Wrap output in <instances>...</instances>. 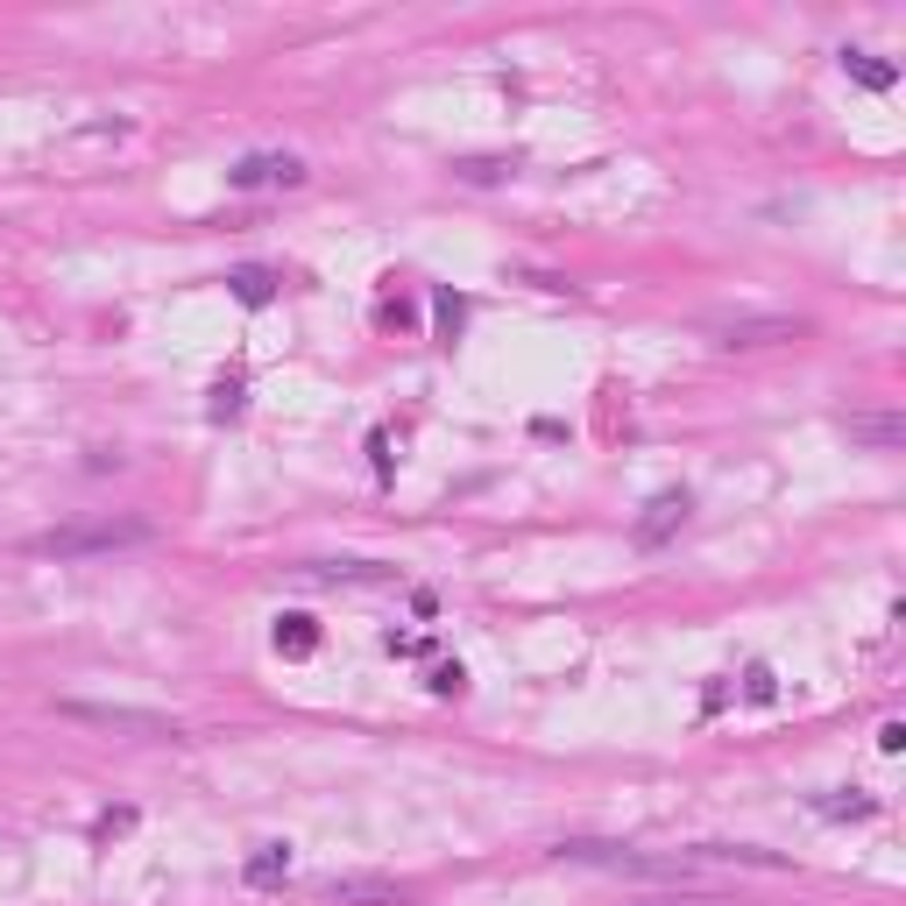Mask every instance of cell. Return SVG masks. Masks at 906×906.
<instances>
[{
    "label": "cell",
    "instance_id": "cell-1",
    "mask_svg": "<svg viewBox=\"0 0 906 906\" xmlns=\"http://www.w3.org/2000/svg\"><path fill=\"white\" fill-rule=\"evenodd\" d=\"M149 538V518H71L28 538V560H107Z\"/></svg>",
    "mask_w": 906,
    "mask_h": 906
},
{
    "label": "cell",
    "instance_id": "cell-2",
    "mask_svg": "<svg viewBox=\"0 0 906 906\" xmlns=\"http://www.w3.org/2000/svg\"><path fill=\"white\" fill-rule=\"evenodd\" d=\"M567 864H602L624 879H687L694 857H644V850H616V843H560Z\"/></svg>",
    "mask_w": 906,
    "mask_h": 906
},
{
    "label": "cell",
    "instance_id": "cell-3",
    "mask_svg": "<svg viewBox=\"0 0 906 906\" xmlns=\"http://www.w3.org/2000/svg\"><path fill=\"white\" fill-rule=\"evenodd\" d=\"M57 716L93 722V730H128V736H177L171 716H156V708H128V701H79V694H65Z\"/></svg>",
    "mask_w": 906,
    "mask_h": 906
},
{
    "label": "cell",
    "instance_id": "cell-4",
    "mask_svg": "<svg viewBox=\"0 0 906 906\" xmlns=\"http://www.w3.org/2000/svg\"><path fill=\"white\" fill-rule=\"evenodd\" d=\"M800 334H808L800 312H730V320H716L722 347H779V340H800Z\"/></svg>",
    "mask_w": 906,
    "mask_h": 906
},
{
    "label": "cell",
    "instance_id": "cell-5",
    "mask_svg": "<svg viewBox=\"0 0 906 906\" xmlns=\"http://www.w3.org/2000/svg\"><path fill=\"white\" fill-rule=\"evenodd\" d=\"M326 906H404L411 899V885L383 879V871H334V879L320 885Z\"/></svg>",
    "mask_w": 906,
    "mask_h": 906
},
{
    "label": "cell",
    "instance_id": "cell-6",
    "mask_svg": "<svg viewBox=\"0 0 906 906\" xmlns=\"http://www.w3.org/2000/svg\"><path fill=\"white\" fill-rule=\"evenodd\" d=\"M226 177H234L241 191H263V185H283V191H291V185H305V163H298L291 149H283V156H241Z\"/></svg>",
    "mask_w": 906,
    "mask_h": 906
},
{
    "label": "cell",
    "instance_id": "cell-7",
    "mask_svg": "<svg viewBox=\"0 0 906 906\" xmlns=\"http://www.w3.org/2000/svg\"><path fill=\"white\" fill-rule=\"evenodd\" d=\"M680 524H687V489L652 496V503H644V518H638V546H666Z\"/></svg>",
    "mask_w": 906,
    "mask_h": 906
},
{
    "label": "cell",
    "instance_id": "cell-8",
    "mask_svg": "<svg viewBox=\"0 0 906 906\" xmlns=\"http://www.w3.org/2000/svg\"><path fill=\"white\" fill-rule=\"evenodd\" d=\"M241 879H248L255 893H269V885H283V879H291V850H283V843H263V850L248 857V871H241Z\"/></svg>",
    "mask_w": 906,
    "mask_h": 906
},
{
    "label": "cell",
    "instance_id": "cell-9",
    "mask_svg": "<svg viewBox=\"0 0 906 906\" xmlns=\"http://www.w3.org/2000/svg\"><path fill=\"white\" fill-rule=\"evenodd\" d=\"M277 652H283V659H312V652H320V630H312V616H277Z\"/></svg>",
    "mask_w": 906,
    "mask_h": 906
},
{
    "label": "cell",
    "instance_id": "cell-10",
    "mask_svg": "<svg viewBox=\"0 0 906 906\" xmlns=\"http://www.w3.org/2000/svg\"><path fill=\"white\" fill-rule=\"evenodd\" d=\"M843 71H850V79H857V85H871V93H885V85H893V79H899V71H893V65H879V57H864V50H850V57H843Z\"/></svg>",
    "mask_w": 906,
    "mask_h": 906
},
{
    "label": "cell",
    "instance_id": "cell-11",
    "mask_svg": "<svg viewBox=\"0 0 906 906\" xmlns=\"http://www.w3.org/2000/svg\"><path fill=\"white\" fill-rule=\"evenodd\" d=\"M226 283H234L241 305H269V291H277V277H269V269H234Z\"/></svg>",
    "mask_w": 906,
    "mask_h": 906
},
{
    "label": "cell",
    "instance_id": "cell-12",
    "mask_svg": "<svg viewBox=\"0 0 906 906\" xmlns=\"http://www.w3.org/2000/svg\"><path fill=\"white\" fill-rule=\"evenodd\" d=\"M453 171H461L467 185H489V177H510V171H518V156H461Z\"/></svg>",
    "mask_w": 906,
    "mask_h": 906
},
{
    "label": "cell",
    "instance_id": "cell-13",
    "mask_svg": "<svg viewBox=\"0 0 906 906\" xmlns=\"http://www.w3.org/2000/svg\"><path fill=\"white\" fill-rule=\"evenodd\" d=\"M899 418H850V440H864V446H899Z\"/></svg>",
    "mask_w": 906,
    "mask_h": 906
},
{
    "label": "cell",
    "instance_id": "cell-14",
    "mask_svg": "<svg viewBox=\"0 0 906 906\" xmlns=\"http://www.w3.org/2000/svg\"><path fill=\"white\" fill-rule=\"evenodd\" d=\"M744 694H751V701H773L779 687H773V673H765V666H751V673H744Z\"/></svg>",
    "mask_w": 906,
    "mask_h": 906
},
{
    "label": "cell",
    "instance_id": "cell-15",
    "mask_svg": "<svg viewBox=\"0 0 906 906\" xmlns=\"http://www.w3.org/2000/svg\"><path fill=\"white\" fill-rule=\"evenodd\" d=\"M213 418H241V383H220V397H213Z\"/></svg>",
    "mask_w": 906,
    "mask_h": 906
},
{
    "label": "cell",
    "instance_id": "cell-16",
    "mask_svg": "<svg viewBox=\"0 0 906 906\" xmlns=\"http://www.w3.org/2000/svg\"><path fill=\"white\" fill-rule=\"evenodd\" d=\"M432 694H461V666H440V673H432Z\"/></svg>",
    "mask_w": 906,
    "mask_h": 906
},
{
    "label": "cell",
    "instance_id": "cell-17",
    "mask_svg": "<svg viewBox=\"0 0 906 906\" xmlns=\"http://www.w3.org/2000/svg\"><path fill=\"white\" fill-rule=\"evenodd\" d=\"M694 906H708V899H694Z\"/></svg>",
    "mask_w": 906,
    "mask_h": 906
}]
</instances>
